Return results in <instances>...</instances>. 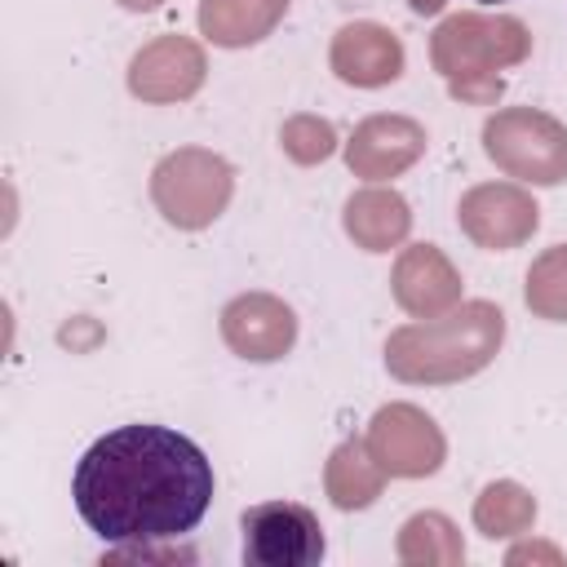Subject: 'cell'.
<instances>
[{
	"label": "cell",
	"mask_w": 567,
	"mask_h": 567,
	"mask_svg": "<svg viewBox=\"0 0 567 567\" xmlns=\"http://www.w3.org/2000/svg\"><path fill=\"white\" fill-rule=\"evenodd\" d=\"M425 151V128L408 115H372L354 128L350 146H346V159L359 177L368 182H381V177H394L403 173L416 155Z\"/></svg>",
	"instance_id": "8fae6325"
},
{
	"label": "cell",
	"mask_w": 567,
	"mask_h": 567,
	"mask_svg": "<svg viewBox=\"0 0 567 567\" xmlns=\"http://www.w3.org/2000/svg\"><path fill=\"white\" fill-rule=\"evenodd\" d=\"M483 146L509 177H523L536 186L567 182V128L545 111H532V106L496 111L483 124Z\"/></svg>",
	"instance_id": "5b68a950"
},
{
	"label": "cell",
	"mask_w": 567,
	"mask_h": 567,
	"mask_svg": "<svg viewBox=\"0 0 567 567\" xmlns=\"http://www.w3.org/2000/svg\"><path fill=\"white\" fill-rule=\"evenodd\" d=\"M124 9H155V4H164V0H120Z\"/></svg>",
	"instance_id": "7402d4cb"
},
{
	"label": "cell",
	"mask_w": 567,
	"mask_h": 567,
	"mask_svg": "<svg viewBox=\"0 0 567 567\" xmlns=\"http://www.w3.org/2000/svg\"><path fill=\"white\" fill-rule=\"evenodd\" d=\"M456 221L478 248L505 252V248H518L523 239H532V230L540 226V208L523 186L483 182V186L465 190V199L456 204Z\"/></svg>",
	"instance_id": "ba28073f"
},
{
	"label": "cell",
	"mask_w": 567,
	"mask_h": 567,
	"mask_svg": "<svg viewBox=\"0 0 567 567\" xmlns=\"http://www.w3.org/2000/svg\"><path fill=\"white\" fill-rule=\"evenodd\" d=\"M221 337L239 359L270 363L297 341V315L270 292H244L221 310Z\"/></svg>",
	"instance_id": "9c48e42d"
},
{
	"label": "cell",
	"mask_w": 567,
	"mask_h": 567,
	"mask_svg": "<svg viewBox=\"0 0 567 567\" xmlns=\"http://www.w3.org/2000/svg\"><path fill=\"white\" fill-rule=\"evenodd\" d=\"M239 532L248 567H315L323 558V527L315 509L297 501H266L244 509Z\"/></svg>",
	"instance_id": "8992f818"
},
{
	"label": "cell",
	"mask_w": 567,
	"mask_h": 567,
	"mask_svg": "<svg viewBox=\"0 0 567 567\" xmlns=\"http://www.w3.org/2000/svg\"><path fill=\"white\" fill-rule=\"evenodd\" d=\"M288 0H199V27L213 44L239 49L261 40L279 18Z\"/></svg>",
	"instance_id": "9a60e30c"
},
{
	"label": "cell",
	"mask_w": 567,
	"mask_h": 567,
	"mask_svg": "<svg viewBox=\"0 0 567 567\" xmlns=\"http://www.w3.org/2000/svg\"><path fill=\"white\" fill-rule=\"evenodd\" d=\"M532 49V35L518 18H492V13H456L434 31V66L447 80L452 97L461 102H496L505 80L496 75L501 66L523 62Z\"/></svg>",
	"instance_id": "3957f363"
},
{
	"label": "cell",
	"mask_w": 567,
	"mask_h": 567,
	"mask_svg": "<svg viewBox=\"0 0 567 567\" xmlns=\"http://www.w3.org/2000/svg\"><path fill=\"white\" fill-rule=\"evenodd\" d=\"M527 306L540 319L567 323V244H554L540 252L527 270Z\"/></svg>",
	"instance_id": "d6986e66"
},
{
	"label": "cell",
	"mask_w": 567,
	"mask_h": 567,
	"mask_svg": "<svg viewBox=\"0 0 567 567\" xmlns=\"http://www.w3.org/2000/svg\"><path fill=\"white\" fill-rule=\"evenodd\" d=\"M408 4H412L416 13H439V9H443V0H408Z\"/></svg>",
	"instance_id": "44dd1931"
},
{
	"label": "cell",
	"mask_w": 567,
	"mask_h": 567,
	"mask_svg": "<svg viewBox=\"0 0 567 567\" xmlns=\"http://www.w3.org/2000/svg\"><path fill=\"white\" fill-rule=\"evenodd\" d=\"M332 71L346 84L381 89L403 71V44L381 22H350L332 35Z\"/></svg>",
	"instance_id": "7c38bea8"
},
{
	"label": "cell",
	"mask_w": 567,
	"mask_h": 567,
	"mask_svg": "<svg viewBox=\"0 0 567 567\" xmlns=\"http://www.w3.org/2000/svg\"><path fill=\"white\" fill-rule=\"evenodd\" d=\"M279 142L284 151L297 159V164H315V159H328L332 146H337V133L328 120L319 115H292L284 128H279Z\"/></svg>",
	"instance_id": "ffe728a7"
},
{
	"label": "cell",
	"mask_w": 567,
	"mask_h": 567,
	"mask_svg": "<svg viewBox=\"0 0 567 567\" xmlns=\"http://www.w3.org/2000/svg\"><path fill=\"white\" fill-rule=\"evenodd\" d=\"M390 284H394V301L416 319H434L461 301V275L434 244L403 248Z\"/></svg>",
	"instance_id": "4fadbf2b"
},
{
	"label": "cell",
	"mask_w": 567,
	"mask_h": 567,
	"mask_svg": "<svg viewBox=\"0 0 567 567\" xmlns=\"http://www.w3.org/2000/svg\"><path fill=\"white\" fill-rule=\"evenodd\" d=\"M368 452L385 474L421 478V474H434L443 465V434L421 408L390 403L368 425Z\"/></svg>",
	"instance_id": "52a82bcc"
},
{
	"label": "cell",
	"mask_w": 567,
	"mask_h": 567,
	"mask_svg": "<svg viewBox=\"0 0 567 567\" xmlns=\"http://www.w3.org/2000/svg\"><path fill=\"white\" fill-rule=\"evenodd\" d=\"M346 230L359 248L368 252H390L394 244L408 239L412 230V213H408V199L399 190H385V186H368L359 195H350L346 204Z\"/></svg>",
	"instance_id": "5bb4252c"
},
{
	"label": "cell",
	"mask_w": 567,
	"mask_h": 567,
	"mask_svg": "<svg viewBox=\"0 0 567 567\" xmlns=\"http://www.w3.org/2000/svg\"><path fill=\"white\" fill-rule=\"evenodd\" d=\"M230 190H235L230 164L199 146H182V151L164 155L151 173L155 208L182 230H199V226L217 221L221 208L230 204Z\"/></svg>",
	"instance_id": "277c9868"
},
{
	"label": "cell",
	"mask_w": 567,
	"mask_h": 567,
	"mask_svg": "<svg viewBox=\"0 0 567 567\" xmlns=\"http://www.w3.org/2000/svg\"><path fill=\"white\" fill-rule=\"evenodd\" d=\"M381 483H385V470L372 461L368 443L346 439V443L328 456V496H332V505H341V509H363V505L377 501Z\"/></svg>",
	"instance_id": "2e32d148"
},
{
	"label": "cell",
	"mask_w": 567,
	"mask_h": 567,
	"mask_svg": "<svg viewBox=\"0 0 567 567\" xmlns=\"http://www.w3.org/2000/svg\"><path fill=\"white\" fill-rule=\"evenodd\" d=\"M505 341V315L492 301H465L452 315L408 323L385 341V368L399 381L447 385L492 363Z\"/></svg>",
	"instance_id": "7a4b0ae2"
},
{
	"label": "cell",
	"mask_w": 567,
	"mask_h": 567,
	"mask_svg": "<svg viewBox=\"0 0 567 567\" xmlns=\"http://www.w3.org/2000/svg\"><path fill=\"white\" fill-rule=\"evenodd\" d=\"M532 518H536V501L518 487V483H492L483 496H478V505H474V523H478V532L483 536H518V532H527L532 527Z\"/></svg>",
	"instance_id": "e0dca14e"
},
{
	"label": "cell",
	"mask_w": 567,
	"mask_h": 567,
	"mask_svg": "<svg viewBox=\"0 0 567 567\" xmlns=\"http://www.w3.org/2000/svg\"><path fill=\"white\" fill-rule=\"evenodd\" d=\"M399 558L403 563H461V536L443 514H416L403 523L399 536Z\"/></svg>",
	"instance_id": "ac0fdd59"
},
{
	"label": "cell",
	"mask_w": 567,
	"mask_h": 567,
	"mask_svg": "<svg viewBox=\"0 0 567 567\" xmlns=\"http://www.w3.org/2000/svg\"><path fill=\"white\" fill-rule=\"evenodd\" d=\"M204 84V53L186 35H164L146 44L128 66V89L142 102H177Z\"/></svg>",
	"instance_id": "30bf717a"
},
{
	"label": "cell",
	"mask_w": 567,
	"mask_h": 567,
	"mask_svg": "<svg viewBox=\"0 0 567 567\" xmlns=\"http://www.w3.org/2000/svg\"><path fill=\"white\" fill-rule=\"evenodd\" d=\"M483 4H496V0H483Z\"/></svg>",
	"instance_id": "603a6c76"
},
{
	"label": "cell",
	"mask_w": 567,
	"mask_h": 567,
	"mask_svg": "<svg viewBox=\"0 0 567 567\" xmlns=\"http://www.w3.org/2000/svg\"><path fill=\"white\" fill-rule=\"evenodd\" d=\"M71 496L106 545H164L208 514L213 461L168 425H120L80 456Z\"/></svg>",
	"instance_id": "6da1fadb"
}]
</instances>
